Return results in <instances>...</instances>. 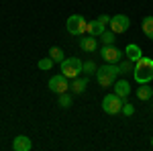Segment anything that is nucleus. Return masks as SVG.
I'll return each mask as SVG.
<instances>
[{
	"instance_id": "9",
	"label": "nucleus",
	"mask_w": 153,
	"mask_h": 151,
	"mask_svg": "<svg viewBox=\"0 0 153 151\" xmlns=\"http://www.w3.org/2000/svg\"><path fill=\"white\" fill-rule=\"evenodd\" d=\"M96 47H98V37H92V35H82V39H80V49L82 51H86V53H92V51H96Z\"/></svg>"
},
{
	"instance_id": "5",
	"label": "nucleus",
	"mask_w": 153,
	"mask_h": 151,
	"mask_svg": "<svg viewBox=\"0 0 153 151\" xmlns=\"http://www.w3.org/2000/svg\"><path fill=\"white\" fill-rule=\"evenodd\" d=\"M123 98L118 96V94H106L104 100H102V110H104L106 115H118V112H123Z\"/></svg>"
},
{
	"instance_id": "3",
	"label": "nucleus",
	"mask_w": 153,
	"mask_h": 151,
	"mask_svg": "<svg viewBox=\"0 0 153 151\" xmlns=\"http://www.w3.org/2000/svg\"><path fill=\"white\" fill-rule=\"evenodd\" d=\"M59 65H61V74H63L65 78L74 80V78H78V76L82 74L84 61H82V59H78V57H68V59H63Z\"/></svg>"
},
{
	"instance_id": "16",
	"label": "nucleus",
	"mask_w": 153,
	"mask_h": 151,
	"mask_svg": "<svg viewBox=\"0 0 153 151\" xmlns=\"http://www.w3.org/2000/svg\"><path fill=\"white\" fill-rule=\"evenodd\" d=\"M141 29H143V33H145V37L153 41V16H145V19H143Z\"/></svg>"
},
{
	"instance_id": "24",
	"label": "nucleus",
	"mask_w": 153,
	"mask_h": 151,
	"mask_svg": "<svg viewBox=\"0 0 153 151\" xmlns=\"http://www.w3.org/2000/svg\"><path fill=\"white\" fill-rule=\"evenodd\" d=\"M98 21L106 27V25H110V16H108V14H100V16H98Z\"/></svg>"
},
{
	"instance_id": "7",
	"label": "nucleus",
	"mask_w": 153,
	"mask_h": 151,
	"mask_svg": "<svg viewBox=\"0 0 153 151\" xmlns=\"http://www.w3.org/2000/svg\"><path fill=\"white\" fill-rule=\"evenodd\" d=\"M131 27V19L127 14H114L110 16V31L112 33H125Z\"/></svg>"
},
{
	"instance_id": "25",
	"label": "nucleus",
	"mask_w": 153,
	"mask_h": 151,
	"mask_svg": "<svg viewBox=\"0 0 153 151\" xmlns=\"http://www.w3.org/2000/svg\"><path fill=\"white\" fill-rule=\"evenodd\" d=\"M151 147H153V137H151Z\"/></svg>"
},
{
	"instance_id": "10",
	"label": "nucleus",
	"mask_w": 153,
	"mask_h": 151,
	"mask_svg": "<svg viewBox=\"0 0 153 151\" xmlns=\"http://www.w3.org/2000/svg\"><path fill=\"white\" fill-rule=\"evenodd\" d=\"M31 147H33V143H31L29 137H25V135H19V137H14V141H12V149L14 151H31Z\"/></svg>"
},
{
	"instance_id": "18",
	"label": "nucleus",
	"mask_w": 153,
	"mask_h": 151,
	"mask_svg": "<svg viewBox=\"0 0 153 151\" xmlns=\"http://www.w3.org/2000/svg\"><path fill=\"white\" fill-rule=\"evenodd\" d=\"M114 35H117V33H112V31H102L98 39H100L104 45H114Z\"/></svg>"
},
{
	"instance_id": "23",
	"label": "nucleus",
	"mask_w": 153,
	"mask_h": 151,
	"mask_svg": "<svg viewBox=\"0 0 153 151\" xmlns=\"http://www.w3.org/2000/svg\"><path fill=\"white\" fill-rule=\"evenodd\" d=\"M123 115L125 116H133L135 115V106L131 104V102H127V100L123 102Z\"/></svg>"
},
{
	"instance_id": "1",
	"label": "nucleus",
	"mask_w": 153,
	"mask_h": 151,
	"mask_svg": "<svg viewBox=\"0 0 153 151\" xmlns=\"http://www.w3.org/2000/svg\"><path fill=\"white\" fill-rule=\"evenodd\" d=\"M133 78L137 84H149L153 80V57L143 55L133 65Z\"/></svg>"
},
{
	"instance_id": "8",
	"label": "nucleus",
	"mask_w": 153,
	"mask_h": 151,
	"mask_svg": "<svg viewBox=\"0 0 153 151\" xmlns=\"http://www.w3.org/2000/svg\"><path fill=\"white\" fill-rule=\"evenodd\" d=\"M120 49H117L114 45H102L100 47V57L104 59V63H118L120 61Z\"/></svg>"
},
{
	"instance_id": "19",
	"label": "nucleus",
	"mask_w": 153,
	"mask_h": 151,
	"mask_svg": "<svg viewBox=\"0 0 153 151\" xmlns=\"http://www.w3.org/2000/svg\"><path fill=\"white\" fill-rule=\"evenodd\" d=\"M133 61L131 59H125V61H118V71H120V76H125V74H131L133 71Z\"/></svg>"
},
{
	"instance_id": "15",
	"label": "nucleus",
	"mask_w": 153,
	"mask_h": 151,
	"mask_svg": "<svg viewBox=\"0 0 153 151\" xmlns=\"http://www.w3.org/2000/svg\"><path fill=\"white\" fill-rule=\"evenodd\" d=\"M151 96H153V88L149 84H141V86L137 88V98H139V100L147 102V100H151Z\"/></svg>"
},
{
	"instance_id": "11",
	"label": "nucleus",
	"mask_w": 153,
	"mask_h": 151,
	"mask_svg": "<svg viewBox=\"0 0 153 151\" xmlns=\"http://www.w3.org/2000/svg\"><path fill=\"white\" fill-rule=\"evenodd\" d=\"M125 55H127V59H131V61L135 63L137 59H141V57H143V51H141V47H139V45H135V43H129V45L125 47Z\"/></svg>"
},
{
	"instance_id": "17",
	"label": "nucleus",
	"mask_w": 153,
	"mask_h": 151,
	"mask_svg": "<svg viewBox=\"0 0 153 151\" xmlns=\"http://www.w3.org/2000/svg\"><path fill=\"white\" fill-rule=\"evenodd\" d=\"M49 57L53 59L55 63H61V61L65 59V55H63V49H61V47H51V49H49Z\"/></svg>"
},
{
	"instance_id": "12",
	"label": "nucleus",
	"mask_w": 153,
	"mask_h": 151,
	"mask_svg": "<svg viewBox=\"0 0 153 151\" xmlns=\"http://www.w3.org/2000/svg\"><path fill=\"white\" fill-rule=\"evenodd\" d=\"M71 94H84L88 88V78H74L71 80Z\"/></svg>"
},
{
	"instance_id": "21",
	"label": "nucleus",
	"mask_w": 153,
	"mask_h": 151,
	"mask_svg": "<svg viewBox=\"0 0 153 151\" xmlns=\"http://www.w3.org/2000/svg\"><path fill=\"white\" fill-rule=\"evenodd\" d=\"M96 63L92 61V59H88V61H84V65H82V74H86V76H90V74H96Z\"/></svg>"
},
{
	"instance_id": "22",
	"label": "nucleus",
	"mask_w": 153,
	"mask_h": 151,
	"mask_svg": "<svg viewBox=\"0 0 153 151\" xmlns=\"http://www.w3.org/2000/svg\"><path fill=\"white\" fill-rule=\"evenodd\" d=\"M53 63H55V61H53V59L51 57H43V59H39V63H37V65H39V70H51V68H53Z\"/></svg>"
},
{
	"instance_id": "14",
	"label": "nucleus",
	"mask_w": 153,
	"mask_h": 151,
	"mask_svg": "<svg viewBox=\"0 0 153 151\" xmlns=\"http://www.w3.org/2000/svg\"><path fill=\"white\" fill-rule=\"evenodd\" d=\"M104 31V25L100 23L98 19L96 21H88V27H86V33L92 37H100V33Z\"/></svg>"
},
{
	"instance_id": "20",
	"label": "nucleus",
	"mask_w": 153,
	"mask_h": 151,
	"mask_svg": "<svg viewBox=\"0 0 153 151\" xmlns=\"http://www.w3.org/2000/svg\"><path fill=\"white\" fill-rule=\"evenodd\" d=\"M57 104L61 106V108H70V106H71V94H70V92H63V94H59V100H57Z\"/></svg>"
},
{
	"instance_id": "6",
	"label": "nucleus",
	"mask_w": 153,
	"mask_h": 151,
	"mask_svg": "<svg viewBox=\"0 0 153 151\" xmlns=\"http://www.w3.org/2000/svg\"><path fill=\"white\" fill-rule=\"evenodd\" d=\"M49 90L53 94H63V92H68L70 90V78H65L63 74H57V76H53L51 80H49Z\"/></svg>"
},
{
	"instance_id": "13",
	"label": "nucleus",
	"mask_w": 153,
	"mask_h": 151,
	"mask_svg": "<svg viewBox=\"0 0 153 151\" xmlns=\"http://www.w3.org/2000/svg\"><path fill=\"white\" fill-rule=\"evenodd\" d=\"M114 94H118L123 100L127 98L131 94V84L127 80H118V82H114Z\"/></svg>"
},
{
	"instance_id": "4",
	"label": "nucleus",
	"mask_w": 153,
	"mask_h": 151,
	"mask_svg": "<svg viewBox=\"0 0 153 151\" xmlns=\"http://www.w3.org/2000/svg\"><path fill=\"white\" fill-rule=\"evenodd\" d=\"M68 33L74 37H82L86 35V27H88V21L84 19L82 14H71L70 19H68Z\"/></svg>"
},
{
	"instance_id": "2",
	"label": "nucleus",
	"mask_w": 153,
	"mask_h": 151,
	"mask_svg": "<svg viewBox=\"0 0 153 151\" xmlns=\"http://www.w3.org/2000/svg\"><path fill=\"white\" fill-rule=\"evenodd\" d=\"M118 76H120V71H118L117 63H104L102 68L96 70V82H98L102 88H110V86H114V82H117Z\"/></svg>"
}]
</instances>
